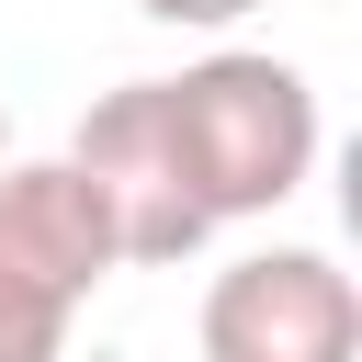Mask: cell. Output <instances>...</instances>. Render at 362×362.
Wrapping results in <instances>:
<instances>
[{"instance_id": "cell-4", "label": "cell", "mask_w": 362, "mask_h": 362, "mask_svg": "<svg viewBox=\"0 0 362 362\" xmlns=\"http://www.w3.org/2000/svg\"><path fill=\"white\" fill-rule=\"evenodd\" d=\"M204 362H362V283L328 249H249L204 283Z\"/></svg>"}, {"instance_id": "cell-5", "label": "cell", "mask_w": 362, "mask_h": 362, "mask_svg": "<svg viewBox=\"0 0 362 362\" xmlns=\"http://www.w3.org/2000/svg\"><path fill=\"white\" fill-rule=\"evenodd\" d=\"M147 23H181V34H226V23H249L260 0H136Z\"/></svg>"}, {"instance_id": "cell-1", "label": "cell", "mask_w": 362, "mask_h": 362, "mask_svg": "<svg viewBox=\"0 0 362 362\" xmlns=\"http://www.w3.org/2000/svg\"><path fill=\"white\" fill-rule=\"evenodd\" d=\"M158 90H170V136H181L192 204H204L215 226L272 215V204H294V192L317 181L328 124H317V90H305V68H294V57L215 45V57H192V68H181V79H158Z\"/></svg>"}, {"instance_id": "cell-3", "label": "cell", "mask_w": 362, "mask_h": 362, "mask_svg": "<svg viewBox=\"0 0 362 362\" xmlns=\"http://www.w3.org/2000/svg\"><path fill=\"white\" fill-rule=\"evenodd\" d=\"M57 158L102 192V215H113V260L170 272V260H192V249L215 238V215L192 204V170H181V136H170V90H158V79L102 90V102L68 124Z\"/></svg>"}, {"instance_id": "cell-6", "label": "cell", "mask_w": 362, "mask_h": 362, "mask_svg": "<svg viewBox=\"0 0 362 362\" xmlns=\"http://www.w3.org/2000/svg\"><path fill=\"white\" fill-rule=\"evenodd\" d=\"M0 158H11V124H0Z\"/></svg>"}, {"instance_id": "cell-2", "label": "cell", "mask_w": 362, "mask_h": 362, "mask_svg": "<svg viewBox=\"0 0 362 362\" xmlns=\"http://www.w3.org/2000/svg\"><path fill=\"white\" fill-rule=\"evenodd\" d=\"M113 215L68 158H0V362H57L68 317L113 283Z\"/></svg>"}]
</instances>
